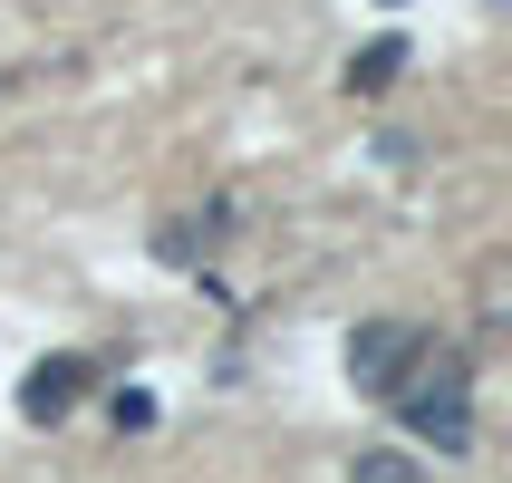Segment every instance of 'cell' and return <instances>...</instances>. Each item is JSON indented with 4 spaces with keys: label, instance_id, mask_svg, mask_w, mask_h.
Segmentation results:
<instances>
[{
    "label": "cell",
    "instance_id": "6da1fadb",
    "mask_svg": "<svg viewBox=\"0 0 512 483\" xmlns=\"http://www.w3.org/2000/svg\"><path fill=\"white\" fill-rule=\"evenodd\" d=\"M416 377H426V387H397L387 406L426 435L435 455H474V368H464L455 348H426V368H416Z\"/></svg>",
    "mask_w": 512,
    "mask_h": 483
},
{
    "label": "cell",
    "instance_id": "7a4b0ae2",
    "mask_svg": "<svg viewBox=\"0 0 512 483\" xmlns=\"http://www.w3.org/2000/svg\"><path fill=\"white\" fill-rule=\"evenodd\" d=\"M426 348L435 339L416 319H358V329H348V387H358V397H397V387H416Z\"/></svg>",
    "mask_w": 512,
    "mask_h": 483
},
{
    "label": "cell",
    "instance_id": "3957f363",
    "mask_svg": "<svg viewBox=\"0 0 512 483\" xmlns=\"http://www.w3.org/2000/svg\"><path fill=\"white\" fill-rule=\"evenodd\" d=\"M87 387H97V358H39V368L20 377V416L29 426H58Z\"/></svg>",
    "mask_w": 512,
    "mask_h": 483
},
{
    "label": "cell",
    "instance_id": "277c9868",
    "mask_svg": "<svg viewBox=\"0 0 512 483\" xmlns=\"http://www.w3.org/2000/svg\"><path fill=\"white\" fill-rule=\"evenodd\" d=\"M223 232H232V213H223V203H213V213H174V223H155V261H174V271H194V261L213 252Z\"/></svg>",
    "mask_w": 512,
    "mask_h": 483
},
{
    "label": "cell",
    "instance_id": "5b68a950",
    "mask_svg": "<svg viewBox=\"0 0 512 483\" xmlns=\"http://www.w3.org/2000/svg\"><path fill=\"white\" fill-rule=\"evenodd\" d=\"M397 68H406V39H368V49L348 58V97H387Z\"/></svg>",
    "mask_w": 512,
    "mask_h": 483
},
{
    "label": "cell",
    "instance_id": "8992f818",
    "mask_svg": "<svg viewBox=\"0 0 512 483\" xmlns=\"http://www.w3.org/2000/svg\"><path fill=\"white\" fill-rule=\"evenodd\" d=\"M348 483H426V464L397 455V445H358L348 455Z\"/></svg>",
    "mask_w": 512,
    "mask_h": 483
},
{
    "label": "cell",
    "instance_id": "52a82bcc",
    "mask_svg": "<svg viewBox=\"0 0 512 483\" xmlns=\"http://www.w3.org/2000/svg\"><path fill=\"white\" fill-rule=\"evenodd\" d=\"M155 426V397H145V387H116V435H145Z\"/></svg>",
    "mask_w": 512,
    "mask_h": 483
},
{
    "label": "cell",
    "instance_id": "ba28073f",
    "mask_svg": "<svg viewBox=\"0 0 512 483\" xmlns=\"http://www.w3.org/2000/svg\"><path fill=\"white\" fill-rule=\"evenodd\" d=\"M377 10H406V0H377Z\"/></svg>",
    "mask_w": 512,
    "mask_h": 483
}]
</instances>
